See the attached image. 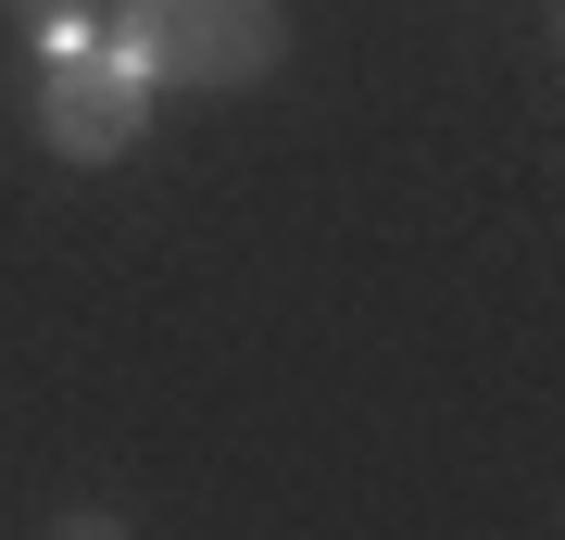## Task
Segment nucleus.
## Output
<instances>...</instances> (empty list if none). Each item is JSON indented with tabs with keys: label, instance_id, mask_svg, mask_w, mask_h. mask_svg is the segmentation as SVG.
<instances>
[{
	"label": "nucleus",
	"instance_id": "nucleus-3",
	"mask_svg": "<svg viewBox=\"0 0 565 540\" xmlns=\"http://www.w3.org/2000/svg\"><path fill=\"white\" fill-rule=\"evenodd\" d=\"M0 13H13L39 51H76V39H102V25H88V0H0Z\"/></svg>",
	"mask_w": 565,
	"mask_h": 540
},
{
	"label": "nucleus",
	"instance_id": "nucleus-1",
	"mask_svg": "<svg viewBox=\"0 0 565 540\" xmlns=\"http://www.w3.org/2000/svg\"><path fill=\"white\" fill-rule=\"evenodd\" d=\"M102 39L139 51L151 88H252V76H277L289 13L277 0H114Z\"/></svg>",
	"mask_w": 565,
	"mask_h": 540
},
{
	"label": "nucleus",
	"instance_id": "nucleus-2",
	"mask_svg": "<svg viewBox=\"0 0 565 540\" xmlns=\"http://www.w3.org/2000/svg\"><path fill=\"white\" fill-rule=\"evenodd\" d=\"M51 76H39V139L63 163H114L126 139L151 126V76H139V51H114V39H76V51H39Z\"/></svg>",
	"mask_w": 565,
	"mask_h": 540
}]
</instances>
